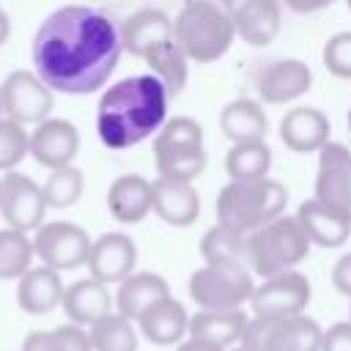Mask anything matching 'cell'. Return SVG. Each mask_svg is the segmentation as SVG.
<instances>
[{
	"label": "cell",
	"mask_w": 351,
	"mask_h": 351,
	"mask_svg": "<svg viewBox=\"0 0 351 351\" xmlns=\"http://www.w3.org/2000/svg\"><path fill=\"white\" fill-rule=\"evenodd\" d=\"M121 27L93 5L52 11L33 38L36 74L58 93L82 96L99 90L121 60Z\"/></svg>",
	"instance_id": "6da1fadb"
},
{
	"label": "cell",
	"mask_w": 351,
	"mask_h": 351,
	"mask_svg": "<svg viewBox=\"0 0 351 351\" xmlns=\"http://www.w3.org/2000/svg\"><path fill=\"white\" fill-rule=\"evenodd\" d=\"M170 93L156 74H137L110 85L96 107V132L99 140L123 151L165 126Z\"/></svg>",
	"instance_id": "7a4b0ae2"
},
{
	"label": "cell",
	"mask_w": 351,
	"mask_h": 351,
	"mask_svg": "<svg viewBox=\"0 0 351 351\" xmlns=\"http://www.w3.org/2000/svg\"><path fill=\"white\" fill-rule=\"evenodd\" d=\"M288 189L274 178L228 181L217 195V222L250 236L285 211Z\"/></svg>",
	"instance_id": "3957f363"
},
{
	"label": "cell",
	"mask_w": 351,
	"mask_h": 351,
	"mask_svg": "<svg viewBox=\"0 0 351 351\" xmlns=\"http://www.w3.org/2000/svg\"><path fill=\"white\" fill-rule=\"evenodd\" d=\"M173 33L186 58L200 66L219 60L236 38L230 16L211 0H186L173 22Z\"/></svg>",
	"instance_id": "277c9868"
},
{
	"label": "cell",
	"mask_w": 351,
	"mask_h": 351,
	"mask_svg": "<svg viewBox=\"0 0 351 351\" xmlns=\"http://www.w3.org/2000/svg\"><path fill=\"white\" fill-rule=\"evenodd\" d=\"M307 252H310V239L296 217L280 214L277 219L266 222L263 228L247 236L250 271L261 277H274L296 269L307 258Z\"/></svg>",
	"instance_id": "5b68a950"
},
{
	"label": "cell",
	"mask_w": 351,
	"mask_h": 351,
	"mask_svg": "<svg viewBox=\"0 0 351 351\" xmlns=\"http://www.w3.org/2000/svg\"><path fill=\"white\" fill-rule=\"evenodd\" d=\"M154 165L162 178L195 181L206 170L203 126L189 115L170 118L154 137Z\"/></svg>",
	"instance_id": "8992f818"
},
{
	"label": "cell",
	"mask_w": 351,
	"mask_h": 351,
	"mask_svg": "<svg viewBox=\"0 0 351 351\" xmlns=\"http://www.w3.org/2000/svg\"><path fill=\"white\" fill-rule=\"evenodd\" d=\"M252 291V271L236 263H206L189 277V296L197 310H241Z\"/></svg>",
	"instance_id": "52a82bcc"
},
{
	"label": "cell",
	"mask_w": 351,
	"mask_h": 351,
	"mask_svg": "<svg viewBox=\"0 0 351 351\" xmlns=\"http://www.w3.org/2000/svg\"><path fill=\"white\" fill-rule=\"evenodd\" d=\"M324 329L304 313L291 318H258L244 326L241 346L250 351H321Z\"/></svg>",
	"instance_id": "ba28073f"
},
{
	"label": "cell",
	"mask_w": 351,
	"mask_h": 351,
	"mask_svg": "<svg viewBox=\"0 0 351 351\" xmlns=\"http://www.w3.org/2000/svg\"><path fill=\"white\" fill-rule=\"evenodd\" d=\"M310 296V280L302 271L291 269L274 277H263V282L255 285L250 296V307L258 318H291L307 310Z\"/></svg>",
	"instance_id": "9c48e42d"
},
{
	"label": "cell",
	"mask_w": 351,
	"mask_h": 351,
	"mask_svg": "<svg viewBox=\"0 0 351 351\" xmlns=\"http://www.w3.org/2000/svg\"><path fill=\"white\" fill-rule=\"evenodd\" d=\"M90 236L74 222H44L33 236V250L38 261L55 271H69L88 263L90 255Z\"/></svg>",
	"instance_id": "30bf717a"
},
{
	"label": "cell",
	"mask_w": 351,
	"mask_h": 351,
	"mask_svg": "<svg viewBox=\"0 0 351 351\" xmlns=\"http://www.w3.org/2000/svg\"><path fill=\"white\" fill-rule=\"evenodd\" d=\"M3 88V112L19 123H41L49 118V110L55 104L52 88L33 71L16 69L5 77Z\"/></svg>",
	"instance_id": "8fae6325"
},
{
	"label": "cell",
	"mask_w": 351,
	"mask_h": 351,
	"mask_svg": "<svg viewBox=\"0 0 351 351\" xmlns=\"http://www.w3.org/2000/svg\"><path fill=\"white\" fill-rule=\"evenodd\" d=\"M47 197L41 184H36L30 176L8 170L3 176V195H0V211L8 228L16 230H38L44 225L47 214Z\"/></svg>",
	"instance_id": "7c38bea8"
},
{
	"label": "cell",
	"mask_w": 351,
	"mask_h": 351,
	"mask_svg": "<svg viewBox=\"0 0 351 351\" xmlns=\"http://www.w3.org/2000/svg\"><path fill=\"white\" fill-rule=\"evenodd\" d=\"M315 200L343 217H351V151L343 143H326L318 151Z\"/></svg>",
	"instance_id": "4fadbf2b"
},
{
	"label": "cell",
	"mask_w": 351,
	"mask_h": 351,
	"mask_svg": "<svg viewBox=\"0 0 351 351\" xmlns=\"http://www.w3.org/2000/svg\"><path fill=\"white\" fill-rule=\"evenodd\" d=\"M222 8L250 47H266L280 33L282 0H222Z\"/></svg>",
	"instance_id": "5bb4252c"
},
{
	"label": "cell",
	"mask_w": 351,
	"mask_h": 351,
	"mask_svg": "<svg viewBox=\"0 0 351 351\" xmlns=\"http://www.w3.org/2000/svg\"><path fill=\"white\" fill-rule=\"evenodd\" d=\"M137 263V244L132 241V236L126 233H101L93 244H90V255H88V271L93 280L112 285V282H123Z\"/></svg>",
	"instance_id": "9a60e30c"
},
{
	"label": "cell",
	"mask_w": 351,
	"mask_h": 351,
	"mask_svg": "<svg viewBox=\"0 0 351 351\" xmlns=\"http://www.w3.org/2000/svg\"><path fill=\"white\" fill-rule=\"evenodd\" d=\"M313 85V71L307 63L296 60V58H280L266 63L258 71L255 88L258 96L266 104H288L299 96H304Z\"/></svg>",
	"instance_id": "2e32d148"
},
{
	"label": "cell",
	"mask_w": 351,
	"mask_h": 351,
	"mask_svg": "<svg viewBox=\"0 0 351 351\" xmlns=\"http://www.w3.org/2000/svg\"><path fill=\"white\" fill-rule=\"evenodd\" d=\"M77 151H80V132L66 118H44L30 132V154L47 170L71 165Z\"/></svg>",
	"instance_id": "e0dca14e"
},
{
	"label": "cell",
	"mask_w": 351,
	"mask_h": 351,
	"mask_svg": "<svg viewBox=\"0 0 351 351\" xmlns=\"http://www.w3.org/2000/svg\"><path fill=\"white\" fill-rule=\"evenodd\" d=\"M154 189V206L151 211L176 228H189L200 214V197L192 181H176V178H156L151 184Z\"/></svg>",
	"instance_id": "ac0fdd59"
},
{
	"label": "cell",
	"mask_w": 351,
	"mask_h": 351,
	"mask_svg": "<svg viewBox=\"0 0 351 351\" xmlns=\"http://www.w3.org/2000/svg\"><path fill=\"white\" fill-rule=\"evenodd\" d=\"M280 137L293 154H315L329 143V118L318 107H293L280 121Z\"/></svg>",
	"instance_id": "d6986e66"
},
{
	"label": "cell",
	"mask_w": 351,
	"mask_h": 351,
	"mask_svg": "<svg viewBox=\"0 0 351 351\" xmlns=\"http://www.w3.org/2000/svg\"><path fill=\"white\" fill-rule=\"evenodd\" d=\"M112 304H115V296L110 293V288L93 277H82L66 285L63 302H60L66 318L77 326H93L99 318L112 313Z\"/></svg>",
	"instance_id": "ffe728a7"
},
{
	"label": "cell",
	"mask_w": 351,
	"mask_h": 351,
	"mask_svg": "<svg viewBox=\"0 0 351 351\" xmlns=\"http://www.w3.org/2000/svg\"><path fill=\"white\" fill-rule=\"evenodd\" d=\"M63 280L60 271L49 266H30L16 285V304L30 315H47L63 302Z\"/></svg>",
	"instance_id": "44dd1931"
},
{
	"label": "cell",
	"mask_w": 351,
	"mask_h": 351,
	"mask_svg": "<svg viewBox=\"0 0 351 351\" xmlns=\"http://www.w3.org/2000/svg\"><path fill=\"white\" fill-rule=\"evenodd\" d=\"M154 206V189L151 181L143 176H121L110 184L107 189V208L112 214V219L123 222V225H137L148 217Z\"/></svg>",
	"instance_id": "7402d4cb"
},
{
	"label": "cell",
	"mask_w": 351,
	"mask_h": 351,
	"mask_svg": "<svg viewBox=\"0 0 351 351\" xmlns=\"http://www.w3.org/2000/svg\"><path fill=\"white\" fill-rule=\"evenodd\" d=\"M137 324L143 337L151 340L154 346H178L189 332V313L178 299L165 296L156 304H151L137 318Z\"/></svg>",
	"instance_id": "603a6c76"
},
{
	"label": "cell",
	"mask_w": 351,
	"mask_h": 351,
	"mask_svg": "<svg viewBox=\"0 0 351 351\" xmlns=\"http://www.w3.org/2000/svg\"><path fill=\"white\" fill-rule=\"evenodd\" d=\"M165 296H170V288H167V280L162 274H154V271H132L123 282H118L115 310L121 315H126L129 321H137L151 304H156Z\"/></svg>",
	"instance_id": "cb8c5ba5"
},
{
	"label": "cell",
	"mask_w": 351,
	"mask_h": 351,
	"mask_svg": "<svg viewBox=\"0 0 351 351\" xmlns=\"http://www.w3.org/2000/svg\"><path fill=\"white\" fill-rule=\"evenodd\" d=\"M247 321H250V315L244 310H197L195 315H189L186 335L192 340H203V343L228 348L241 340Z\"/></svg>",
	"instance_id": "d4e9b609"
},
{
	"label": "cell",
	"mask_w": 351,
	"mask_h": 351,
	"mask_svg": "<svg viewBox=\"0 0 351 351\" xmlns=\"http://www.w3.org/2000/svg\"><path fill=\"white\" fill-rule=\"evenodd\" d=\"M296 219L304 228L310 244H318V247H326V250L340 247L351 233V217H343V214L326 208L315 197H310L299 206Z\"/></svg>",
	"instance_id": "484cf974"
},
{
	"label": "cell",
	"mask_w": 351,
	"mask_h": 351,
	"mask_svg": "<svg viewBox=\"0 0 351 351\" xmlns=\"http://www.w3.org/2000/svg\"><path fill=\"white\" fill-rule=\"evenodd\" d=\"M170 36H173V22L156 8H140L132 16H126L121 25L123 52H129L134 58H143L154 44H159Z\"/></svg>",
	"instance_id": "4316f807"
},
{
	"label": "cell",
	"mask_w": 351,
	"mask_h": 351,
	"mask_svg": "<svg viewBox=\"0 0 351 351\" xmlns=\"http://www.w3.org/2000/svg\"><path fill=\"white\" fill-rule=\"evenodd\" d=\"M219 129L230 143H252L263 140L269 132V118L263 107L255 99H233L222 115H219Z\"/></svg>",
	"instance_id": "83f0119b"
},
{
	"label": "cell",
	"mask_w": 351,
	"mask_h": 351,
	"mask_svg": "<svg viewBox=\"0 0 351 351\" xmlns=\"http://www.w3.org/2000/svg\"><path fill=\"white\" fill-rule=\"evenodd\" d=\"M143 60L148 63L151 74H156V77L165 82V88H167L170 96H176V93L184 90L186 77H189V58H186V52L181 49L176 33H173L170 38L154 44V47L143 55Z\"/></svg>",
	"instance_id": "f1b7e54d"
},
{
	"label": "cell",
	"mask_w": 351,
	"mask_h": 351,
	"mask_svg": "<svg viewBox=\"0 0 351 351\" xmlns=\"http://www.w3.org/2000/svg\"><path fill=\"white\" fill-rule=\"evenodd\" d=\"M271 167V148L263 140L252 143H233L225 156V170L230 181H255L266 178Z\"/></svg>",
	"instance_id": "f546056e"
},
{
	"label": "cell",
	"mask_w": 351,
	"mask_h": 351,
	"mask_svg": "<svg viewBox=\"0 0 351 351\" xmlns=\"http://www.w3.org/2000/svg\"><path fill=\"white\" fill-rule=\"evenodd\" d=\"M200 255L206 263H236L250 269V255H247V236L236 233L225 225H214L203 233L200 239Z\"/></svg>",
	"instance_id": "4dcf8cb0"
},
{
	"label": "cell",
	"mask_w": 351,
	"mask_h": 351,
	"mask_svg": "<svg viewBox=\"0 0 351 351\" xmlns=\"http://www.w3.org/2000/svg\"><path fill=\"white\" fill-rule=\"evenodd\" d=\"M93 351H137V329L121 313H107L93 326H88Z\"/></svg>",
	"instance_id": "1f68e13d"
},
{
	"label": "cell",
	"mask_w": 351,
	"mask_h": 351,
	"mask_svg": "<svg viewBox=\"0 0 351 351\" xmlns=\"http://www.w3.org/2000/svg\"><path fill=\"white\" fill-rule=\"evenodd\" d=\"M22 351H93L88 329L77 324H63L55 329H36L22 340Z\"/></svg>",
	"instance_id": "d6a6232c"
},
{
	"label": "cell",
	"mask_w": 351,
	"mask_h": 351,
	"mask_svg": "<svg viewBox=\"0 0 351 351\" xmlns=\"http://www.w3.org/2000/svg\"><path fill=\"white\" fill-rule=\"evenodd\" d=\"M33 241L25 230L3 228L0 230V280H19L33 263Z\"/></svg>",
	"instance_id": "836d02e7"
},
{
	"label": "cell",
	"mask_w": 351,
	"mask_h": 351,
	"mask_svg": "<svg viewBox=\"0 0 351 351\" xmlns=\"http://www.w3.org/2000/svg\"><path fill=\"white\" fill-rule=\"evenodd\" d=\"M82 186H85L82 173L77 167H71V165L49 170L47 181L41 184L49 208H69V206H74L82 197Z\"/></svg>",
	"instance_id": "e575fe53"
},
{
	"label": "cell",
	"mask_w": 351,
	"mask_h": 351,
	"mask_svg": "<svg viewBox=\"0 0 351 351\" xmlns=\"http://www.w3.org/2000/svg\"><path fill=\"white\" fill-rule=\"evenodd\" d=\"M30 154V134L25 123L14 118H0V170H14Z\"/></svg>",
	"instance_id": "d590c367"
},
{
	"label": "cell",
	"mask_w": 351,
	"mask_h": 351,
	"mask_svg": "<svg viewBox=\"0 0 351 351\" xmlns=\"http://www.w3.org/2000/svg\"><path fill=\"white\" fill-rule=\"evenodd\" d=\"M321 58H324V66L329 74H335L340 80H351V30L329 36Z\"/></svg>",
	"instance_id": "8d00e7d4"
},
{
	"label": "cell",
	"mask_w": 351,
	"mask_h": 351,
	"mask_svg": "<svg viewBox=\"0 0 351 351\" xmlns=\"http://www.w3.org/2000/svg\"><path fill=\"white\" fill-rule=\"evenodd\" d=\"M321 351H351V321H337L324 332Z\"/></svg>",
	"instance_id": "74e56055"
},
{
	"label": "cell",
	"mask_w": 351,
	"mask_h": 351,
	"mask_svg": "<svg viewBox=\"0 0 351 351\" xmlns=\"http://www.w3.org/2000/svg\"><path fill=\"white\" fill-rule=\"evenodd\" d=\"M332 282L340 293H346L351 299V252L340 255L337 263L332 266Z\"/></svg>",
	"instance_id": "f35d334b"
},
{
	"label": "cell",
	"mask_w": 351,
	"mask_h": 351,
	"mask_svg": "<svg viewBox=\"0 0 351 351\" xmlns=\"http://www.w3.org/2000/svg\"><path fill=\"white\" fill-rule=\"evenodd\" d=\"M291 11H296V14H313V11H321V8H329V5H335L337 0H282Z\"/></svg>",
	"instance_id": "ab89813d"
},
{
	"label": "cell",
	"mask_w": 351,
	"mask_h": 351,
	"mask_svg": "<svg viewBox=\"0 0 351 351\" xmlns=\"http://www.w3.org/2000/svg\"><path fill=\"white\" fill-rule=\"evenodd\" d=\"M176 351H228V348H219V346H211V343H203V340H181L176 346Z\"/></svg>",
	"instance_id": "60d3db41"
},
{
	"label": "cell",
	"mask_w": 351,
	"mask_h": 351,
	"mask_svg": "<svg viewBox=\"0 0 351 351\" xmlns=\"http://www.w3.org/2000/svg\"><path fill=\"white\" fill-rule=\"evenodd\" d=\"M8 36H11V19H8V14L0 8V47L8 41Z\"/></svg>",
	"instance_id": "b9f144b4"
},
{
	"label": "cell",
	"mask_w": 351,
	"mask_h": 351,
	"mask_svg": "<svg viewBox=\"0 0 351 351\" xmlns=\"http://www.w3.org/2000/svg\"><path fill=\"white\" fill-rule=\"evenodd\" d=\"M230 351H250V348H244V346H239V348H230Z\"/></svg>",
	"instance_id": "7bdbcfd3"
},
{
	"label": "cell",
	"mask_w": 351,
	"mask_h": 351,
	"mask_svg": "<svg viewBox=\"0 0 351 351\" xmlns=\"http://www.w3.org/2000/svg\"><path fill=\"white\" fill-rule=\"evenodd\" d=\"M0 112H3V88H0Z\"/></svg>",
	"instance_id": "ee69618b"
},
{
	"label": "cell",
	"mask_w": 351,
	"mask_h": 351,
	"mask_svg": "<svg viewBox=\"0 0 351 351\" xmlns=\"http://www.w3.org/2000/svg\"><path fill=\"white\" fill-rule=\"evenodd\" d=\"M348 129H351V110H348Z\"/></svg>",
	"instance_id": "f6af8a7d"
},
{
	"label": "cell",
	"mask_w": 351,
	"mask_h": 351,
	"mask_svg": "<svg viewBox=\"0 0 351 351\" xmlns=\"http://www.w3.org/2000/svg\"><path fill=\"white\" fill-rule=\"evenodd\" d=\"M0 195H3V178H0Z\"/></svg>",
	"instance_id": "bcb514c9"
},
{
	"label": "cell",
	"mask_w": 351,
	"mask_h": 351,
	"mask_svg": "<svg viewBox=\"0 0 351 351\" xmlns=\"http://www.w3.org/2000/svg\"><path fill=\"white\" fill-rule=\"evenodd\" d=\"M346 3H348V8H351V0H346Z\"/></svg>",
	"instance_id": "7dc6e473"
}]
</instances>
